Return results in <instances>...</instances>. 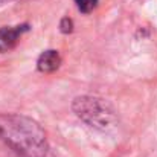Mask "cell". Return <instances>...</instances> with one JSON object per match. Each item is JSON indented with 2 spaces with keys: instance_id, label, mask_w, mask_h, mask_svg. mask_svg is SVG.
<instances>
[{
  "instance_id": "cell-1",
  "label": "cell",
  "mask_w": 157,
  "mask_h": 157,
  "mask_svg": "<svg viewBox=\"0 0 157 157\" xmlns=\"http://www.w3.org/2000/svg\"><path fill=\"white\" fill-rule=\"evenodd\" d=\"M6 140L18 151L31 157L41 156L46 153L44 134L31 121L18 117H6V124H0Z\"/></svg>"
},
{
  "instance_id": "cell-4",
  "label": "cell",
  "mask_w": 157,
  "mask_h": 157,
  "mask_svg": "<svg viewBox=\"0 0 157 157\" xmlns=\"http://www.w3.org/2000/svg\"><path fill=\"white\" fill-rule=\"evenodd\" d=\"M75 3L81 12H90L98 5V0H75Z\"/></svg>"
},
{
  "instance_id": "cell-3",
  "label": "cell",
  "mask_w": 157,
  "mask_h": 157,
  "mask_svg": "<svg viewBox=\"0 0 157 157\" xmlns=\"http://www.w3.org/2000/svg\"><path fill=\"white\" fill-rule=\"evenodd\" d=\"M59 64H61V58L56 51L43 52L38 58V63H37L38 70H41V72H53L59 67Z\"/></svg>"
},
{
  "instance_id": "cell-5",
  "label": "cell",
  "mask_w": 157,
  "mask_h": 157,
  "mask_svg": "<svg viewBox=\"0 0 157 157\" xmlns=\"http://www.w3.org/2000/svg\"><path fill=\"white\" fill-rule=\"evenodd\" d=\"M61 31H63V32H70V31H72V21H70L69 18H64V20L61 21Z\"/></svg>"
},
{
  "instance_id": "cell-2",
  "label": "cell",
  "mask_w": 157,
  "mask_h": 157,
  "mask_svg": "<svg viewBox=\"0 0 157 157\" xmlns=\"http://www.w3.org/2000/svg\"><path fill=\"white\" fill-rule=\"evenodd\" d=\"M28 31V26H15V28H2L0 29V52H8L18 43L23 32Z\"/></svg>"
}]
</instances>
